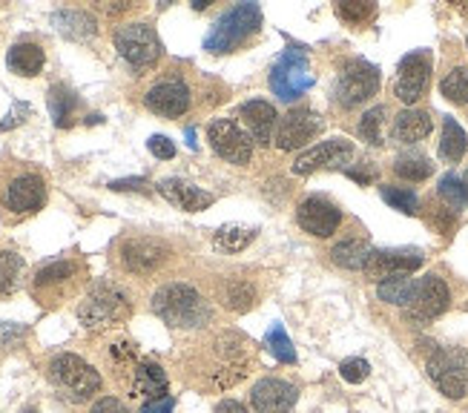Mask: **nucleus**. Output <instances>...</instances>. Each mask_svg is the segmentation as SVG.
Masks as SVG:
<instances>
[{
    "mask_svg": "<svg viewBox=\"0 0 468 413\" xmlns=\"http://www.w3.org/2000/svg\"><path fill=\"white\" fill-rule=\"evenodd\" d=\"M75 110H78V98L67 87H52L49 90V112L55 127H72L75 123Z\"/></svg>",
    "mask_w": 468,
    "mask_h": 413,
    "instance_id": "obj_29",
    "label": "nucleus"
},
{
    "mask_svg": "<svg viewBox=\"0 0 468 413\" xmlns=\"http://www.w3.org/2000/svg\"><path fill=\"white\" fill-rule=\"evenodd\" d=\"M115 49L118 55L130 60L135 69L153 67L161 55V40L147 24H127L115 32Z\"/></svg>",
    "mask_w": 468,
    "mask_h": 413,
    "instance_id": "obj_8",
    "label": "nucleus"
},
{
    "mask_svg": "<svg viewBox=\"0 0 468 413\" xmlns=\"http://www.w3.org/2000/svg\"><path fill=\"white\" fill-rule=\"evenodd\" d=\"M44 49H40L37 44H15L6 55V64L15 75H24V78H32L37 75L40 69H44Z\"/></svg>",
    "mask_w": 468,
    "mask_h": 413,
    "instance_id": "obj_25",
    "label": "nucleus"
},
{
    "mask_svg": "<svg viewBox=\"0 0 468 413\" xmlns=\"http://www.w3.org/2000/svg\"><path fill=\"white\" fill-rule=\"evenodd\" d=\"M271 87L282 101H296L314 87V72L308 67V58L299 49H288L271 72Z\"/></svg>",
    "mask_w": 468,
    "mask_h": 413,
    "instance_id": "obj_7",
    "label": "nucleus"
},
{
    "mask_svg": "<svg viewBox=\"0 0 468 413\" xmlns=\"http://www.w3.org/2000/svg\"><path fill=\"white\" fill-rule=\"evenodd\" d=\"M394 173L405 181H425L434 173V164H431V158H425L420 153H405L397 158Z\"/></svg>",
    "mask_w": 468,
    "mask_h": 413,
    "instance_id": "obj_32",
    "label": "nucleus"
},
{
    "mask_svg": "<svg viewBox=\"0 0 468 413\" xmlns=\"http://www.w3.org/2000/svg\"><path fill=\"white\" fill-rule=\"evenodd\" d=\"M218 362L213 367V385L216 387H230L236 385L244 374H248V359H244V342L236 334H225L216 342Z\"/></svg>",
    "mask_w": 468,
    "mask_h": 413,
    "instance_id": "obj_15",
    "label": "nucleus"
},
{
    "mask_svg": "<svg viewBox=\"0 0 468 413\" xmlns=\"http://www.w3.org/2000/svg\"><path fill=\"white\" fill-rule=\"evenodd\" d=\"M187 143H190V150H196V130H187Z\"/></svg>",
    "mask_w": 468,
    "mask_h": 413,
    "instance_id": "obj_51",
    "label": "nucleus"
},
{
    "mask_svg": "<svg viewBox=\"0 0 468 413\" xmlns=\"http://www.w3.org/2000/svg\"><path fill=\"white\" fill-rule=\"evenodd\" d=\"M440 196L449 201L452 206H465L468 204V181H463L454 173L442 175L440 178Z\"/></svg>",
    "mask_w": 468,
    "mask_h": 413,
    "instance_id": "obj_38",
    "label": "nucleus"
},
{
    "mask_svg": "<svg viewBox=\"0 0 468 413\" xmlns=\"http://www.w3.org/2000/svg\"><path fill=\"white\" fill-rule=\"evenodd\" d=\"M368 374H371V365L365 362V359H345V362L339 365V376H342L345 382H351V385L365 382V379H368Z\"/></svg>",
    "mask_w": 468,
    "mask_h": 413,
    "instance_id": "obj_41",
    "label": "nucleus"
},
{
    "mask_svg": "<svg viewBox=\"0 0 468 413\" xmlns=\"http://www.w3.org/2000/svg\"><path fill=\"white\" fill-rule=\"evenodd\" d=\"M207 141L216 150V155H221L230 164H248L253 158V138L244 132L239 123H233L230 118H216L207 127Z\"/></svg>",
    "mask_w": 468,
    "mask_h": 413,
    "instance_id": "obj_9",
    "label": "nucleus"
},
{
    "mask_svg": "<svg viewBox=\"0 0 468 413\" xmlns=\"http://www.w3.org/2000/svg\"><path fill=\"white\" fill-rule=\"evenodd\" d=\"M414 287H417V281L411 276H388V279H382L377 284V296L382 302H388V304L405 307L414 296Z\"/></svg>",
    "mask_w": 468,
    "mask_h": 413,
    "instance_id": "obj_30",
    "label": "nucleus"
},
{
    "mask_svg": "<svg viewBox=\"0 0 468 413\" xmlns=\"http://www.w3.org/2000/svg\"><path fill=\"white\" fill-rule=\"evenodd\" d=\"M259 236L256 227H239V224H228L221 227V230L216 233V247H221L225 253H241L244 247H248L253 238Z\"/></svg>",
    "mask_w": 468,
    "mask_h": 413,
    "instance_id": "obj_31",
    "label": "nucleus"
},
{
    "mask_svg": "<svg viewBox=\"0 0 468 413\" xmlns=\"http://www.w3.org/2000/svg\"><path fill=\"white\" fill-rule=\"evenodd\" d=\"M20 273H24V259L9 250L0 253V293L6 296V293L17 291Z\"/></svg>",
    "mask_w": 468,
    "mask_h": 413,
    "instance_id": "obj_34",
    "label": "nucleus"
},
{
    "mask_svg": "<svg viewBox=\"0 0 468 413\" xmlns=\"http://www.w3.org/2000/svg\"><path fill=\"white\" fill-rule=\"evenodd\" d=\"M173 408H176L173 397H165V399H153V402H147L144 408H141V413H173Z\"/></svg>",
    "mask_w": 468,
    "mask_h": 413,
    "instance_id": "obj_45",
    "label": "nucleus"
},
{
    "mask_svg": "<svg viewBox=\"0 0 468 413\" xmlns=\"http://www.w3.org/2000/svg\"><path fill=\"white\" fill-rule=\"evenodd\" d=\"M47 201V187L40 175H17L9 187H6V196H4V204L6 210L12 213H35L40 210Z\"/></svg>",
    "mask_w": 468,
    "mask_h": 413,
    "instance_id": "obj_19",
    "label": "nucleus"
},
{
    "mask_svg": "<svg viewBox=\"0 0 468 413\" xmlns=\"http://www.w3.org/2000/svg\"><path fill=\"white\" fill-rule=\"evenodd\" d=\"M112 356L115 359H133L135 356V350H133V344H112Z\"/></svg>",
    "mask_w": 468,
    "mask_h": 413,
    "instance_id": "obj_50",
    "label": "nucleus"
},
{
    "mask_svg": "<svg viewBox=\"0 0 468 413\" xmlns=\"http://www.w3.org/2000/svg\"><path fill=\"white\" fill-rule=\"evenodd\" d=\"M24 413H35V410H24Z\"/></svg>",
    "mask_w": 468,
    "mask_h": 413,
    "instance_id": "obj_53",
    "label": "nucleus"
},
{
    "mask_svg": "<svg viewBox=\"0 0 468 413\" xmlns=\"http://www.w3.org/2000/svg\"><path fill=\"white\" fill-rule=\"evenodd\" d=\"M147 187V181L144 178H124V181H112L110 184V190L115 193H124V190H144Z\"/></svg>",
    "mask_w": 468,
    "mask_h": 413,
    "instance_id": "obj_46",
    "label": "nucleus"
},
{
    "mask_svg": "<svg viewBox=\"0 0 468 413\" xmlns=\"http://www.w3.org/2000/svg\"><path fill=\"white\" fill-rule=\"evenodd\" d=\"M253 408L256 413H291L299 399V390L282 379H261L253 387Z\"/></svg>",
    "mask_w": 468,
    "mask_h": 413,
    "instance_id": "obj_18",
    "label": "nucleus"
},
{
    "mask_svg": "<svg viewBox=\"0 0 468 413\" xmlns=\"http://www.w3.org/2000/svg\"><path fill=\"white\" fill-rule=\"evenodd\" d=\"M193 9H196V12H201V9H207V0H196V4H193Z\"/></svg>",
    "mask_w": 468,
    "mask_h": 413,
    "instance_id": "obj_52",
    "label": "nucleus"
},
{
    "mask_svg": "<svg viewBox=\"0 0 468 413\" xmlns=\"http://www.w3.org/2000/svg\"><path fill=\"white\" fill-rule=\"evenodd\" d=\"M153 313L170 327H201L210 322V304L190 284H167L153 296Z\"/></svg>",
    "mask_w": 468,
    "mask_h": 413,
    "instance_id": "obj_1",
    "label": "nucleus"
},
{
    "mask_svg": "<svg viewBox=\"0 0 468 413\" xmlns=\"http://www.w3.org/2000/svg\"><path fill=\"white\" fill-rule=\"evenodd\" d=\"M264 347L271 350L273 359H279V362H284V365H293V362H296L293 342H291L288 334H284V327H282V324H273V327L268 330V336H264Z\"/></svg>",
    "mask_w": 468,
    "mask_h": 413,
    "instance_id": "obj_33",
    "label": "nucleus"
},
{
    "mask_svg": "<svg viewBox=\"0 0 468 413\" xmlns=\"http://www.w3.org/2000/svg\"><path fill=\"white\" fill-rule=\"evenodd\" d=\"M440 92L449 101H454V103H468V69L465 67L452 69L449 75L442 78Z\"/></svg>",
    "mask_w": 468,
    "mask_h": 413,
    "instance_id": "obj_36",
    "label": "nucleus"
},
{
    "mask_svg": "<svg viewBox=\"0 0 468 413\" xmlns=\"http://www.w3.org/2000/svg\"><path fill=\"white\" fill-rule=\"evenodd\" d=\"M371 256H374V250L365 241H359V238L339 241L334 250H331L334 264L345 267V270H365V267H368V261H371Z\"/></svg>",
    "mask_w": 468,
    "mask_h": 413,
    "instance_id": "obj_27",
    "label": "nucleus"
},
{
    "mask_svg": "<svg viewBox=\"0 0 468 413\" xmlns=\"http://www.w3.org/2000/svg\"><path fill=\"white\" fill-rule=\"evenodd\" d=\"M336 15L348 24H365L374 15V4H336Z\"/></svg>",
    "mask_w": 468,
    "mask_h": 413,
    "instance_id": "obj_42",
    "label": "nucleus"
},
{
    "mask_svg": "<svg viewBox=\"0 0 468 413\" xmlns=\"http://www.w3.org/2000/svg\"><path fill=\"white\" fill-rule=\"evenodd\" d=\"M434 130V121L429 112H422V110H402L394 121V141L399 143H417L422 138H429Z\"/></svg>",
    "mask_w": 468,
    "mask_h": 413,
    "instance_id": "obj_24",
    "label": "nucleus"
},
{
    "mask_svg": "<svg viewBox=\"0 0 468 413\" xmlns=\"http://www.w3.org/2000/svg\"><path fill=\"white\" fill-rule=\"evenodd\" d=\"M24 336V327H15V324H0V344L9 347L12 339H20Z\"/></svg>",
    "mask_w": 468,
    "mask_h": 413,
    "instance_id": "obj_47",
    "label": "nucleus"
},
{
    "mask_svg": "<svg viewBox=\"0 0 468 413\" xmlns=\"http://www.w3.org/2000/svg\"><path fill=\"white\" fill-rule=\"evenodd\" d=\"M377 90H379V69L368 64V60H348L336 78L334 95L345 110H354L368 98H374Z\"/></svg>",
    "mask_w": 468,
    "mask_h": 413,
    "instance_id": "obj_6",
    "label": "nucleus"
},
{
    "mask_svg": "<svg viewBox=\"0 0 468 413\" xmlns=\"http://www.w3.org/2000/svg\"><path fill=\"white\" fill-rule=\"evenodd\" d=\"M52 24L60 35H67L72 40H87L95 35V17L87 15V12H75V9H67V12H55Z\"/></svg>",
    "mask_w": 468,
    "mask_h": 413,
    "instance_id": "obj_26",
    "label": "nucleus"
},
{
    "mask_svg": "<svg viewBox=\"0 0 468 413\" xmlns=\"http://www.w3.org/2000/svg\"><path fill=\"white\" fill-rule=\"evenodd\" d=\"M158 193L165 196L173 206H178V210L185 213H198V210H207V206L216 201L213 193H205L193 187V184L181 181V178H165L158 184Z\"/></svg>",
    "mask_w": 468,
    "mask_h": 413,
    "instance_id": "obj_21",
    "label": "nucleus"
},
{
    "mask_svg": "<svg viewBox=\"0 0 468 413\" xmlns=\"http://www.w3.org/2000/svg\"><path fill=\"white\" fill-rule=\"evenodd\" d=\"M216 413H250V410L244 408L241 402H236V399H225V402L216 408Z\"/></svg>",
    "mask_w": 468,
    "mask_h": 413,
    "instance_id": "obj_49",
    "label": "nucleus"
},
{
    "mask_svg": "<svg viewBox=\"0 0 468 413\" xmlns=\"http://www.w3.org/2000/svg\"><path fill=\"white\" fill-rule=\"evenodd\" d=\"M24 115H29V107H27V103H17V107L12 110V115L4 121V127H0V130H9V127H15V123L24 121Z\"/></svg>",
    "mask_w": 468,
    "mask_h": 413,
    "instance_id": "obj_48",
    "label": "nucleus"
},
{
    "mask_svg": "<svg viewBox=\"0 0 468 413\" xmlns=\"http://www.w3.org/2000/svg\"><path fill=\"white\" fill-rule=\"evenodd\" d=\"M468 150V138H465V130L460 127V123L454 118H445L442 121V138H440V155L445 161L457 164Z\"/></svg>",
    "mask_w": 468,
    "mask_h": 413,
    "instance_id": "obj_28",
    "label": "nucleus"
},
{
    "mask_svg": "<svg viewBox=\"0 0 468 413\" xmlns=\"http://www.w3.org/2000/svg\"><path fill=\"white\" fill-rule=\"evenodd\" d=\"M429 376L449 399L468 397V350L440 347L429 356Z\"/></svg>",
    "mask_w": 468,
    "mask_h": 413,
    "instance_id": "obj_5",
    "label": "nucleus"
},
{
    "mask_svg": "<svg viewBox=\"0 0 468 413\" xmlns=\"http://www.w3.org/2000/svg\"><path fill=\"white\" fill-rule=\"evenodd\" d=\"M144 103L161 118H178L190 110V90L181 80H161L144 95Z\"/></svg>",
    "mask_w": 468,
    "mask_h": 413,
    "instance_id": "obj_17",
    "label": "nucleus"
},
{
    "mask_svg": "<svg viewBox=\"0 0 468 413\" xmlns=\"http://www.w3.org/2000/svg\"><path fill=\"white\" fill-rule=\"evenodd\" d=\"M259 26H261V9L256 4H239L213 24V29L205 37V49L213 55L233 52L250 35H256Z\"/></svg>",
    "mask_w": 468,
    "mask_h": 413,
    "instance_id": "obj_3",
    "label": "nucleus"
},
{
    "mask_svg": "<svg viewBox=\"0 0 468 413\" xmlns=\"http://www.w3.org/2000/svg\"><path fill=\"white\" fill-rule=\"evenodd\" d=\"M420 267H422V256L417 250H374L365 270L377 279H388V276H411Z\"/></svg>",
    "mask_w": 468,
    "mask_h": 413,
    "instance_id": "obj_20",
    "label": "nucleus"
},
{
    "mask_svg": "<svg viewBox=\"0 0 468 413\" xmlns=\"http://www.w3.org/2000/svg\"><path fill=\"white\" fill-rule=\"evenodd\" d=\"M130 299L118 284H92L84 302L78 304V319L87 330H110L130 316Z\"/></svg>",
    "mask_w": 468,
    "mask_h": 413,
    "instance_id": "obj_2",
    "label": "nucleus"
},
{
    "mask_svg": "<svg viewBox=\"0 0 468 413\" xmlns=\"http://www.w3.org/2000/svg\"><path fill=\"white\" fill-rule=\"evenodd\" d=\"M75 273V264L69 261H52L47 267H40L37 276H35V284L37 287H47V284H58V281H64Z\"/></svg>",
    "mask_w": 468,
    "mask_h": 413,
    "instance_id": "obj_40",
    "label": "nucleus"
},
{
    "mask_svg": "<svg viewBox=\"0 0 468 413\" xmlns=\"http://www.w3.org/2000/svg\"><path fill=\"white\" fill-rule=\"evenodd\" d=\"M170 390L167 374L161 370L155 362H141L133 370V397H144V399H165Z\"/></svg>",
    "mask_w": 468,
    "mask_h": 413,
    "instance_id": "obj_23",
    "label": "nucleus"
},
{
    "mask_svg": "<svg viewBox=\"0 0 468 413\" xmlns=\"http://www.w3.org/2000/svg\"><path fill=\"white\" fill-rule=\"evenodd\" d=\"M354 158V143L348 138H331L319 143V147L302 153L293 164L296 175H311L316 170H334V167H345Z\"/></svg>",
    "mask_w": 468,
    "mask_h": 413,
    "instance_id": "obj_12",
    "label": "nucleus"
},
{
    "mask_svg": "<svg viewBox=\"0 0 468 413\" xmlns=\"http://www.w3.org/2000/svg\"><path fill=\"white\" fill-rule=\"evenodd\" d=\"M382 121H385V107L368 110L359 121V135L368 143H374V147H379V143H382Z\"/></svg>",
    "mask_w": 468,
    "mask_h": 413,
    "instance_id": "obj_39",
    "label": "nucleus"
},
{
    "mask_svg": "<svg viewBox=\"0 0 468 413\" xmlns=\"http://www.w3.org/2000/svg\"><path fill=\"white\" fill-rule=\"evenodd\" d=\"M431 80V55L429 52H411L402 58L397 80H394V95L402 103H417Z\"/></svg>",
    "mask_w": 468,
    "mask_h": 413,
    "instance_id": "obj_11",
    "label": "nucleus"
},
{
    "mask_svg": "<svg viewBox=\"0 0 468 413\" xmlns=\"http://www.w3.org/2000/svg\"><path fill=\"white\" fill-rule=\"evenodd\" d=\"M90 413H130V410H127V405L121 402V399L104 397V399H98V402L90 408Z\"/></svg>",
    "mask_w": 468,
    "mask_h": 413,
    "instance_id": "obj_44",
    "label": "nucleus"
},
{
    "mask_svg": "<svg viewBox=\"0 0 468 413\" xmlns=\"http://www.w3.org/2000/svg\"><path fill=\"white\" fill-rule=\"evenodd\" d=\"M299 227L304 233H314L319 238H328L336 233V227L342 221V213L336 210V204L324 201V198H304L296 210Z\"/></svg>",
    "mask_w": 468,
    "mask_h": 413,
    "instance_id": "obj_16",
    "label": "nucleus"
},
{
    "mask_svg": "<svg viewBox=\"0 0 468 413\" xmlns=\"http://www.w3.org/2000/svg\"><path fill=\"white\" fill-rule=\"evenodd\" d=\"M49 379L69 402H87L101 390V374L75 354H60L49 365Z\"/></svg>",
    "mask_w": 468,
    "mask_h": 413,
    "instance_id": "obj_4",
    "label": "nucleus"
},
{
    "mask_svg": "<svg viewBox=\"0 0 468 413\" xmlns=\"http://www.w3.org/2000/svg\"><path fill=\"white\" fill-rule=\"evenodd\" d=\"M241 118H244V123H248L253 143H264V147H268V143L273 141V130H276V110H273V103H268V101L244 103Z\"/></svg>",
    "mask_w": 468,
    "mask_h": 413,
    "instance_id": "obj_22",
    "label": "nucleus"
},
{
    "mask_svg": "<svg viewBox=\"0 0 468 413\" xmlns=\"http://www.w3.org/2000/svg\"><path fill=\"white\" fill-rule=\"evenodd\" d=\"M147 147H150V153H153L155 158H161V161H170V158L176 155V143H173L167 135H153V138L147 141Z\"/></svg>",
    "mask_w": 468,
    "mask_h": 413,
    "instance_id": "obj_43",
    "label": "nucleus"
},
{
    "mask_svg": "<svg viewBox=\"0 0 468 413\" xmlns=\"http://www.w3.org/2000/svg\"><path fill=\"white\" fill-rule=\"evenodd\" d=\"M382 201L385 204H391L394 210L405 213V216H414L417 213V206H420V198L414 190H405V187H382Z\"/></svg>",
    "mask_w": 468,
    "mask_h": 413,
    "instance_id": "obj_37",
    "label": "nucleus"
},
{
    "mask_svg": "<svg viewBox=\"0 0 468 413\" xmlns=\"http://www.w3.org/2000/svg\"><path fill=\"white\" fill-rule=\"evenodd\" d=\"M253 302H256V291L248 281H241V279L228 281V287H225V304L230 310H236V313H244V310L253 307Z\"/></svg>",
    "mask_w": 468,
    "mask_h": 413,
    "instance_id": "obj_35",
    "label": "nucleus"
},
{
    "mask_svg": "<svg viewBox=\"0 0 468 413\" xmlns=\"http://www.w3.org/2000/svg\"><path fill=\"white\" fill-rule=\"evenodd\" d=\"M170 259V247L158 238H130L121 244V264L130 273L147 276Z\"/></svg>",
    "mask_w": 468,
    "mask_h": 413,
    "instance_id": "obj_14",
    "label": "nucleus"
},
{
    "mask_svg": "<svg viewBox=\"0 0 468 413\" xmlns=\"http://www.w3.org/2000/svg\"><path fill=\"white\" fill-rule=\"evenodd\" d=\"M449 302H452V293H449V287H445V281L440 276H425L417 281L411 302L405 304V316L420 324L431 322L449 310Z\"/></svg>",
    "mask_w": 468,
    "mask_h": 413,
    "instance_id": "obj_10",
    "label": "nucleus"
},
{
    "mask_svg": "<svg viewBox=\"0 0 468 413\" xmlns=\"http://www.w3.org/2000/svg\"><path fill=\"white\" fill-rule=\"evenodd\" d=\"M319 132H322V118L308 107H296L282 118L279 132H276V147L284 153L299 150L308 141H314V135Z\"/></svg>",
    "mask_w": 468,
    "mask_h": 413,
    "instance_id": "obj_13",
    "label": "nucleus"
}]
</instances>
